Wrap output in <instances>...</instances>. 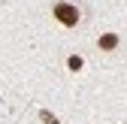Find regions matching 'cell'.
Returning <instances> with one entry per match:
<instances>
[{
	"label": "cell",
	"mask_w": 127,
	"mask_h": 124,
	"mask_svg": "<svg viewBox=\"0 0 127 124\" xmlns=\"http://www.w3.org/2000/svg\"><path fill=\"white\" fill-rule=\"evenodd\" d=\"M97 45H100V49H103V52H112V49H115V45H118V36H115V33H103Z\"/></svg>",
	"instance_id": "7a4b0ae2"
},
{
	"label": "cell",
	"mask_w": 127,
	"mask_h": 124,
	"mask_svg": "<svg viewBox=\"0 0 127 124\" xmlns=\"http://www.w3.org/2000/svg\"><path fill=\"white\" fill-rule=\"evenodd\" d=\"M52 12H55V18H58L64 27H76V24H79V18H82V12H79L73 3H64V0H61V3H55V9H52Z\"/></svg>",
	"instance_id": "6da1fadb"
},
{
	"label": "cell",
	"mask_w": 127,
	"mask_h": 124,
	"mask_svg": "<svg viewBox=\"0 0 127 124\" xmlns=\"http://www.w3.org/2000/svg\"><path fill=\"white\" fill-rule=\"evenodd\" d=\"M67 67H70L73 73H79V70L85 67V61H82V55H70V58H67Z\"/></svg>",
	"instance_id": "3957f363"
},
{
	"label": "cell",
	"mask_w": 127,
	"mask_h": 124,
	"mask_svg": "<svg viewBox=\"0 0 127 124\" xmlns=\"http://www.w3.org/2000/svg\"><path fill=\"white\" fill-rule=\"evenodd\" d=\"M39 121H42V124H61V121H58V118H55L52 112H45V109L39 112Z\"/></svg>",
	"instance_id": "277c9868"
}]
</instances>
